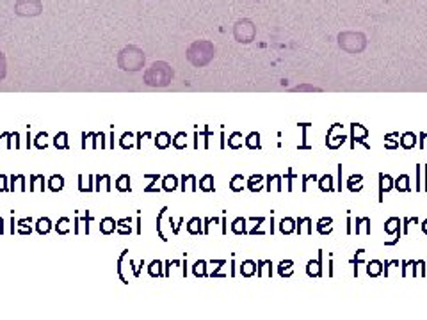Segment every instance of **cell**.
Instances as JSON below:
<instances>
[{
	"label": "cell",
	"instance_id": "1",
	"mask_svg": "<svg viewBox=\"0 0 427 320\" xmlns=\"http://www.w3.org/2000/svg\"><path fill=\"white\" fill-rule=\"evenodd\" d=\"M41 11L39 0H22L16 4V13L18 15H38Z\"/></svg>",
	"mask_w": 427,
	"mask_h": 320
}]
</instances>
